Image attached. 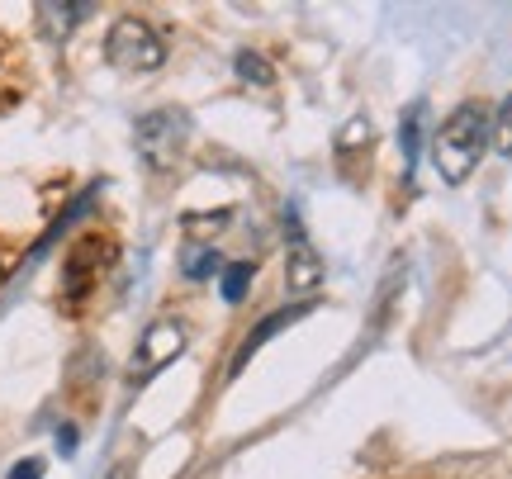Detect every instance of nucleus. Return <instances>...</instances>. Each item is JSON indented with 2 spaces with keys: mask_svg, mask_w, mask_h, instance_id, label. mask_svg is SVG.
Instances as JSON below:
<instances>
[{
  "mask_svg": "<svg viewBox=\"0 0 512 479\" xmlns=\"http://www.w3.org/2000/svg\"><path fill=\"white\" fill-rule=\"evenodd\" d=\"M489 138H494V114L479 100H465L441 119V129L432 133V166L441 171L446 185H460L475 176L479 157L489 152Z\"/></svg>",
  "mask_w": 512,
  "mask_h": 479,
  "instance_id": "nucleus-1",
  "label": "nucleus"
},
{
  "mask_svg": "<svg viewBox=\"0 0 512 479\" xmlns=\"http://www.w3.org/2000/svg\"><path fill=\"white\" fill-rule=\"evenodd\" d=\"M105 57L119 72H157L166 62V38L138 15H124L105 34Z\"/></svg>",
  "mask_w": 512,
  "mask_h": 479,
  "instance_id": "nucleus-2",
  "label": "nucleus"
},
{
  "mask_svg": "<svg viewBox=\"0 0 512 479\" xmlns=\"http://www.w3.org/2000/svg\"><path fill=\"white\" fill-rule=\"evenodd\" d=\"M110 261H114V238H105V233L76 238L67 247V257H62V299L81 304L100 285V276L110 271Z\"/></svg>",
  "mask_w": 512,
  "mask_h": 479,
  "instance_id": "nucleus-3",
  "label": "nucleus"
},
{
  "mask_svg": "<svg viewBox=\"0 0 512 479\" xmlns=\"http://www.w3.org/2000/svg\"><path fill=\"white\" fill-rule=\"evenodd\" d=\"M185 133H190V119L181 110H152L133 129V148L152 171H171L185 148Z\"/></svg>",
  "mask_w": 512,
  "mask_h": 479,
  "instance_id": "nucleus-4",
  "label": "nucleus"
},
{
  "mask_svg": "<svg viewBox=\"0 0 512 479\" xmlns=\"http://www.w3.org/2000/svg\"><path fill=\"white\" fill-rule=\"evenodd\" d=\"M185 342H190V332H185L181 318H157V323L143 332L138 351H133V366H138V375H152V370L171 366V361L185 351Z\"/></svg>",
  "mask_w": 512,
  "mask_h": 479,
  "instance_id": "nucleus-5",
  "label": "nucleus"
},
{
  "mask_svg": "<svg viewBox=\"0 0 512 479\" xmlns=\"http://www.w3.org/2000/svg\"><path fill=\"white\" fill-rule=\"evenodd\" d=\"M285 233H290V261H285V276H290V290L294 295H313L318 280H323V257L309 247L304 228L294 219V209L285 214Z\"/></svg>",
  "mask_w": 512,
  "mask_h": 479,
  "instance_id": "nucleus-6",
  "label": "nucleus"
},
{
  "mask_svg": "<svg viewBox=\"0 0 512 479\" xmlns=\"http://www.w3.org/2000/svg\"><path fill=\"white\" fill-rule=\"evenodd\" d=\"M304 314H309L304 304H299V309H285V314H271L266 323H261V328L252 332V337H247V342H242V351H238V361H233V370H242V366H247V356H252V351L261 347V342H271L275 332H280V328H290L294 318H304Z\"/></svg>",
  "mask_w": 512,
  "mask_h": 479,
  "instance_id": "nucleus-7",
  "label": "nucleus"
},
{
  "mask_svg": "<svg viewBox=\"0 0 512 479\" xmlns=\"http://www.w3.org/2000/svg\"><path fill=\"white\" fill-rule=\"evenodd\" d=\"M252 276H256V266H252V261H233V266L223 271V299H228V304H238V299L247 295V285H252Z\"/></svg>",
  "mask_w": 512,
  "mask_h": 479,
  "instance_id": "nucleus-8",
  "label": "nucleus"
},
{
  "mask_svg": "<svg viewBox=\"0 0 512 479\" xmlns=\"http://www.w3.org/2000/svg\"><path fill=\"white\" fill-rule=\"evenodd\" d=\"M181 271H185V276H190V280L214 276V271H219V252H209V247H185Z\"/></svg>",
  "mask_w": 512,
  "mask_h": 479,
  "instance_id": "nucleus-9",
  "label": "nucleus"
},
{
  "mask_svg": "<svg viewBox=\"0 0 512 479\" xmlns=\"http://www.w3.org/2000/svg\"><path fill=\"white\" fill-rule=\"evenodd\" d=\"M38 15H43V19H62V24H53L48 34H53V38H67L76 29L72 19H86V15H91V5H43Z\"/></svg>",
  "mask_w": 512,
  "mask_h": 479,
  "instance_id": "nucleus-10",
  "label": "nucleus"
},
{
  "mask_svg": "<svg viewBox=\"0 0 512 479\" xmlns=\"http://www.w3.org/2000/svg\"><path fill=\"white\" fill-rule=\"evenodd\" d=\"M489 148H494L498 157H512V95L494 114V138H489Z\"/></svg>",
  "mask_w": 512,
  "mask_h": 479,
  "instance_id": "nucleus-11",
  "label": "nucleus"
},
{
  "mask_svg": "<svg viewBox=\"0 0 512 479\" xmlns=\"http://www.w3.org/2000/svg\"><path fill=\"white\" fill-rule=\"evenodd\" d=\"M238 76L242 81H256V86H271L275 72L266 67V57H256V53H242L238 57Z\"/></svg>",
  "mask_w": 512,
  "mask_h": 479,
  "instance_id": "nucleus-12",
  "label": "nucleus"
},
{
  "mask_svg": "<svg viewBox=\"0 0 512 479\" xmlns=\"http://www.w3.org/2000/svg\"><path fill=\"white\" fill-rule=\"evenodd\" d=\"M38 475H43V461H19L10 470V479H38Z\"/></svg>",
  "mask_w": 512,
  "mask_h": 479,
  "instance_id": "nucleus-13",
  "label": "nucleus"
}]
</instances>
